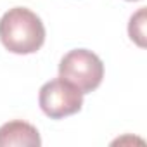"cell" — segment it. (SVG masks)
I'll use <instances>...</instances> for the list:
<instances>
[{"label":"cell","instance_id":"cell-4","mask_svg":"<svg viewBox=\"0 0 147 147\" xmlns=\"http://www.w3.org/2000/svg\"><path fill=\"white\" fill-rule=\"evenodd\" d=\"M42 144L38 130L21 119L9 121L0 126V147H38Z\"/></svg>","mask_w":147,"mask_h":147},{"label":"cell","instance_id":"cell-2","mask_svg":"<svg viewBox=\"0 0 147 147\" xmlns=\"http://www.w3.org/2000/svg\"><path fill=\"white\" fill-rule=\"evenodd\" d=\"M59 78L75 85L82 94L94 92L104 78V64L87 49L69 50L59 62Z\"/></svg>","mask_w":147,"mask_h":147},{"label":"cell","instance_id":"cell-1","mask_svg":"<svg viewBox=\"0 0 147 147\" xmlns=\"http://www.w3.org/2000/svg\"><path fill=\"white\" fill-rule=\"evenodd\" d=\"M0 42L12 54H35L45 42V26L26 7L9 9L0 19Z\"/></svg>","mask_w":147,"mask_h":147},{"label":"cell","instance_id":"cell-3","mask_svg":"<svg viewBox=\"0 0 147 147\" xmlns=\"http://www.w3.org/2000/svg\"><path fill=\"white\" fill-rule=\"evenodd\" d=\"M38 104L52 119H61L71 114H76L83 106V94L69 82L55 78L47 82L38 94Z\"/></svg>","mask_w":147,"mask_h":147},{"label":"cell","instance_id":"cell-5","mask_svg":"<svg viewBox=\"0 0 147 147\" xmlns=\"http://www.w3.org/2000/svg\"><path fill=\"white\" fill-rule=\"evenodd\" d=\"M145 16H147L145 7H140L130 18V23H128V35H130V38L142 49L145 47Z\"/></svg>","mask_w":147,"mask_h":147},{"label":"cell","instance_id":"cell-6","mask_svg":"<svg viewBox=\"0 0 147 147\" xmlns=\"http://www.w3.org/2000/svg\"><path fill=\"white\" fill-rule=\"evenodd\" d=\"M128 2H137V0H128Z\"/></svg>","mask_w":147,"mask_h":147}]
</instances>
